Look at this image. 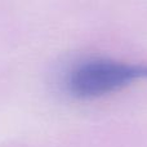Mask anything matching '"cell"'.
I'll return each instance as SVG.
<instances>
[{"instance_id": "1", "label": "cell", "mask_w": 147, "mask_h": 147, "mask_svg": "<svg viewBox=\"0 0 147 147\" xmlns=\"http://www.w3.org/2000/svg\"><path fill=\"white\" fill-rule=\"evenodd\" d=\"M147 79V65L93 58L76 65L67 76V89L74 97L93 99L115 93L132 83Z\"/></svg>"}]
</instances>
